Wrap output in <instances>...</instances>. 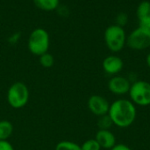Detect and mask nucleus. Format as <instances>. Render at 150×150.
Returning <instances> with one entry per match:
<instances>
[{"instance_id": "obj_21", "label": "nucleus", "mask_w": 150, "mask_h": 150, "mask_svg": "<svg viewBox=\"0 0 150 150\" xmlns=\"http://www.w3.org/2000/svg\"><path fill=\"white\" fill-rule=\"evenodd\" d=\"M110 150H132L131 148H129L128 146L125 145V144H116L112 149Z\"/></svg>"}, {"instance_id": "obj_11", "label": "nucleus", "mask_w": 150, "mask_h": 150, "mask_svg": "<svg viewBox=\"0 0 150 150\" xmlns=\"http://www.w3.org/2000/svg\"><path fill=\"white\" fill-rule=\"evenodd\" d=\"M136 15L141 27L150 29V2L142 1L136 9Z\"/></svg>"}, {"instance_id": "obj_19", "label": "nucleus", "mask_w": 150, "mask_h": 150, "mask_svg": "<svg viewBox=\"0 0 150 150\" xmlns=\"http://www.w3.org/2000/svg\"><path fill=\"white\" fill-rule=\"evenodd\" d=\"M20 36H21V34H20L19 32L13 33L12 34H11V35L9 36V38H8V42L11 43V44H16V43L19 41Z\"/></svg>"}, {"instance_id": "obj_22", "label": "nucleus", "mask_w": 150, "mask_h": 150, "mask_svg": "<svg viewBox=\"0 0 150 150\" xmlns=\"http://www.w3.org/2000/svg\"><path fill=\"white\" fill-rule=\"evenodd\" d=\"M146 63H147L148 66L150 68V52L148 54V56L146 57Z\"/></svg>"}, {"instance_id": "obj_14", "label": "nucleus", "mask_w": 150, "mask_h": 150, "mask_svg": "<svg viewBox=\"0 0 150 150\" xmlns=\"http://www.w3.org/2000/svg\"><path fill=\"white\" fill-rule=\"evenodd\" d=\"M54 150H82L81 146L70 141H62L55 146Z\"/></svg>"}, {"instance_id": "obj_16", "label": "nucleus", "mask_w": 150, "mask_h": 150, "mask_svg": "<svg viewBox=\"0 0 150 150\" xmlns=\"http://www.w3.org/2000/svg\"><path fill=\"white\" fill-rule=\"evenodd\" d=\"M40 65L44 68H51L54 65V57L52 54L47 52L39 57Z\"/></svg>"}, {"instance_id": "obj_18", "label": "nucleus", "mask_w": 150, "mask_h": 150, "mask_svg": "<svg viewBox=\"0 0 150 150\" xmlns=\"http://www.w3.org/2000/svg\"><path fill=\"white\" fill-rule=\"evenodd\" d=\"M128 22V17L125 12H120L116 16V25L124 27Z\"/></svg>"}, {"instance_id": "obj_8", "label": "nucleus", "mask_w": 150, "mask_h": 150, "mask_svg": "<svg viewBox=\"0 0 150 150\" xmlns=\"http://www.w3.org/2000/svg\"><path fill=\"white\" fill-rule=\"evenodd\" d=\"M131 85L132 83L128 78L120 76V75H115V76H112L109 80L108 89L113 95H124L129 93Z\"/></svg>"}, {"instance_id": "obj_9", "label": "nucleus", "mask_w": 150, "mask_h": 150, "mask_svg": "<svg viewBox=\"0 0 150 150\" xmlns=\"http://www.w3.org/2000/svg\"><path fill=\"white\" fill-rule=\"evenodd\" d=\"M102 67L105 73L112 76H115L118 75L123 69L124 62L120 57L115 55H111L106 57L103 60Z\"/></svg>"}, {"instance_id": "obj_2", "label": "nucleus", "mask_w": 150, "mask_h": 150, "mask_svg": "<svg viewBox=\"0 0 150 150\" xmlns=\"http://www.w3.org/2000/svg\"><path fill=\"white\" fill-rule=\"evenodd\" d=\"M29 98V88L24 82L16 81L8 88L6 99L12 109L18 110L24 108L28 103Z\"/></svg>"}, {"instance_id": "obj_12", "label": "nucleus", "mask_w": 150, "mask_h": 150, "mask_svg": "<svg viewBox=\"0 0 150 150\" xmlns=\"http://www.w3.org/2000/svg\"><path fill=\"white\" fill-rule=\"evenodd\" d=\"M14 131V127L11 122L9 120H0V141H8Z\"/></svg>"}, {"instance_id": "obj_7", "label": "nucleus", "mask_w": 150, "mask_h": 150, "mask_svg": "<svg viewBox=\"0 0 150 150\" xmlns=\"http://www.w3.org/2000/svg\"><path fill=\"white\" fill-rule=\"evenodd\" d=\"M110 103L108 100L99 95H91L87 102L89 111L97 117H101L108 114L110 109Z\"/></svg>"}, {"instance_id": "obj_4", "label": "nucleus", "mask_w": 150, "mask_h": 150, "mask_svg": "<svg viewBox=\"0 0 150 150\" xmlns=\"http://www.w3.org/2000/svg\"><path fill=\"white\" fill-rule=\"evenodd\" d=\"M127 34L124 27L116 24L109 26L104 34L106 47L112 52H120L127 45Z\"/></svg>"}, {"instance_id": "obj_1", "label": "nucleus", "mask_w": 150, "mask_h": 150, "mask_svg": "<svg viewBox=\"0 0 150 150\" xmlns=\"http://www.w3.org/2000/svg\"><path fill=\"white\" fill-rule=\"evenodd\" d=\"M108 115L114 126L120 128H127L134 122L137 111L130 100L118 99L110 105Z\"/></svg>"}, {"instance_id": "obj_3", "label": "nucleus", "mask_w": 150, "mask_h": 150, "mask_svg": "<svg viewBox=\"0 0 150 150\" xmlns=\"http://www.w3.org/2000/svg\"><path fill=\"white\" fill-rule=\"evenodd\" d=\"M50 46L49 34L44 28H35L32 31L27 41L29 51L37 57H40L47 52Z\"/></svg>"}, {"instance_id": "obj_20", "label": "nucleus", "mask_w": 150, "mask_h": 150, "mask_svg": "<svg viewBox=\"0 0 150 150\" xmlns=\"http://www.w3.org/2000/svg\"><path fill=\"white\" fill-rule=\"evenodd\" d=\"M0 150H15L8 141H0Z\"/></svg>"}, {"instance_id": "obj_15", "label": "nucleus", "mask_w": 150, "mask_h": 150, "mask_svg": "<svg viewBox=\"0 0 150 150\" xmlns=\"http://www.w3.org/2000/svg\"><path fill=\"white\" fill-rule=\"evenodd\" d=\"M98 130H110V128L113 126V123L108 114L98 117Z\"/></svg>"}, {"instance_id": "obj_6", "label": "nucleus", "mask_w": 150, "mask_h": 150, "mask_svg": "<svg viewBox=\"0 0 150 150\" xmlns=\"http://www.w3.org/2000/svg\"><path fill=\"white\" fill-rule=\"evenodd\" d=\"M127 45L134 50H143L150 47V29L139 26L127 36Z\"/></svg>"}, {"instance_id": "obj_17", "label": "nucleus", "mask_w": 150, "mask_h": 150, "mask_svg": "<svg viewBox=\"0 0 150 150\" xmlns=\"http://www.w3.org/2000/svg\"><path fill=\"white\" fill-rule=\"evenodd\" d=\"M82 150H101V148L95 139H90L85 141L81 145Z\"/></svg>"}, {"instance_id": "obj_10", "label": "nucleus", "mask_w": 150, "mask_h": 150, "mask_svg": "<svg viewBox=\"0 0 150 150\" xmlns=\"http://www.w3.org/2000/svg\"><path fill=\"white\" fill-rule=\"evenodd\" d=\"M95 140L100 148L104 149H112L117 144L116 137L110 130H98L96 133Z\"/></svg>"}, {"instance_id": "obj_13", "label": "nucleus", "mask_w": 150, "mask_h": 150, "mask_svg": "<svg viewBox=\"0 0 150 150\" xmlns=\"http://www.w3.org/2000/svg\"><path fill=\"white\" fill-rule=\"evenodd\" d=\"M33 4L40 10L50 11L59 7L60 0H33Z\"/></svg>"}, {"instance_id": "obj_5", "label": "nucleus", "mask_w": 150, "mask_h": 150, "mask_svg": "<svg viewBox=\"0 0 150 150\" xmlns=\"http://www.w3.org/2000/svg\"><path fill=\"white\" fill-rule=\"evenodd\" d=\"M130 101L138 106L150 105V83L145 80H136L132 83L129 90Z\"/></svg>"}]
</instances>
